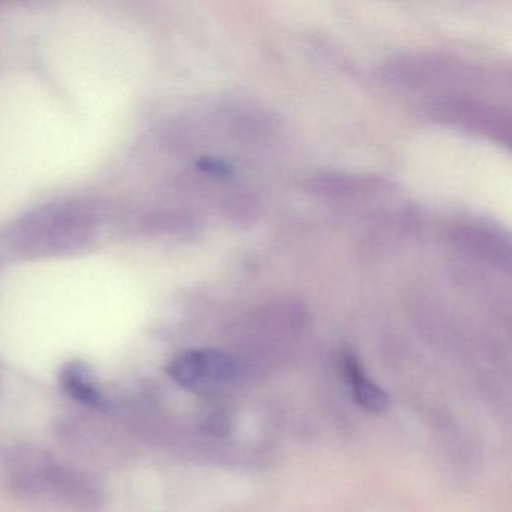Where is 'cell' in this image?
<instances>
[{
  "label": "cell",
  "mask_w": 512,
  "mask_h": 512,
  "mask_svg": "<svg viewBox=\"0 0 512 512\" xmlns=\"http://www.w3.org/2000/svg\"><path fill=\"white\" fill-rule=\"evenodd\" d=\"M59 383L73 400L85 406L95 409H104L107 406L106 398L98 388L94 373L83 362L74 361L65 365L59 374Z\"/></svg>",
  "instance_id": "obj_2"
},
{
  "label": "cell",
  "mask_w": 512,
  "mask_h": 512,
  "mask_svg": "<svg viewBox=\"0 0 512 512\" xmlns=\"http://www.w3.org/2000/svg\"><path fill=\"white\" fill-rule=\"evenodd\" d=\"M167 373L188 391L212 394L227 388L235 380L236 364L220 350H190L173 359Z\"/></svg>",
  "instance_id": "obj_1"
},
{
  "label": "cell",
  "mask_w": 512,
  "mask_h": 512,
  "mask_svg": "<svg viewBox=\"0 0 512 512\" xmlns=\"http://www.w3.org/2000/svg\"><path fill=\"white\" fill-rule=\"evenodd\" d=\"M343 370L347 380L352 386L353 398L359 406L364 407L368 412L383 413L388 410V395L367 379L361 364L355 356L350 353L343 355Z\"/></svg>",
  "instance_id": "obj_3"
}]
</instances>
